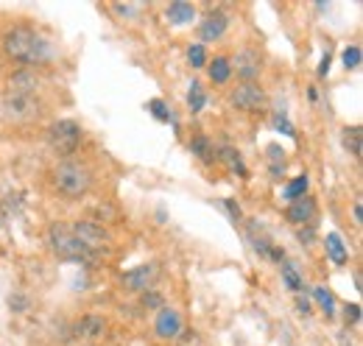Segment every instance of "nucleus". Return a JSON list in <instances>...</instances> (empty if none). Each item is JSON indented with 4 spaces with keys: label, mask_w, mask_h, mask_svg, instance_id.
I'll list each match as a JSON object with an SVG mask.
<instances>
[{
    "label": "nucleus",
    "mask_w": 363,
    "mask_h": 346,
    "mask_svg": "<svg viewBox=\"0 0 363 346\" xmlns=\"http://www.w3.org/2000/svg\"><path fill=\"white\" fill-rule=\"evenodd\" d=\"M70 232L79 238V243L84 246V249H90V252H95V249H104L106 243H109V235L98 226V223H92V221H79L76 226H70Z\"/></svg>",
    "instance_id": "obj_7"
},
{
    "label": "nucleus",
    "mask_w": 363,
    "mask_h": 346,
    "mask_svg": "<svg viewBox=\"0 0 363 346\" xmlns=\"http://www.w3.org/2000/svg\"><path fill=\"white\" fill-rule=\"evenodd\" d=\"M232 104L238 109H246V112H260L266 106V92L255 82H243L240 86L232 89Z\"/></svg>",
    "instance_id": "obj_5"
},
{
    "label": "nucleus",
    "mask_w": 363,
    "mask_h": 346,
    "mask_svg": "<svg viewBox=\"0 0 363 346\" xmlns=\"http://www.w3.org/2000/svg\"><path fill=\"white\" fill-rule=\"evenodd\" d=\"M344 316H347L350 324H355V321L361 318V307H358V304H347V313H344Z\"/></svg>",
    "instance_id": "obj_29"
},
{
    "label": "nucleus",
    "mask_w": 363,
    "mask_h": 346,
    "mask_svg": "<svg viewBox=\"0 0 363 346\" xmlns=\"http://www.w3.org/2000/svg\"><path fill=\"white\" fill-rule=\"evenodd\" d=\"M361 218H363V213H361V204H355V221L361 223Z\"/></svg>",
    "instance_id": "obj_32"
},
{
    "label": "nucleus",
    "mask_w": 363,
    "mask_h": 346,
    "mask_svg": "<svg viewBox=\"0 0 363 346\" xmlns=\"http://www.w3.org/2000/svg\"><path fill=\"white\" fill-rule=\"evenodd\" d=\"M182 330V318L177 310L171 307H162L160 316H157V335L160 338H177Z\"/></svg>",
    "instance_id": "obj_10"
},
{
    "label": "nucleus",
    "mask_w": 363,
    "mask_h": 346,
    "mask_svg": "<svg viewBox=\"0 0 363 346\" xmlns=\"http://www.w3.org/2000/svg\"><path fill=\"white\" fill-rule=\"evenodd\" d=\"M344 148L352 157H361V129H344Z\"/></svg>",
    "instance_id": "obj_17"
},
{
    "label": "nucleus",
    "mask_w": 363,
    "mask_h": 346,
    "mask_svg": "<svg viewBox=\"0 0 363 346\" xmlns=\"http://www.w3.org/2000/svg\"><path fill=\"white\" fill-rule=\"evenodd\" d=\"M221 160L227 162L232 171H238V173H246V168H243V162H240V157H238V151H232V148H224L221 151Z\"/></svg>",
    "instance_id": "obj_21"
},
{
    "label": "nucleus",
    "mask_w": 363,
    "mask_h": 346,
    "mask_svg": "<svg viewBox=\"0 0 363 346\" xmlns=\"http://www.w3.org/2000/svg\"><path fill=\"white\" fill-rule=\"evenodd\" d=\"M50 249L62 260H76V262H82V260L92 257V252L79 243V238L70 232V226H62V223H53V226H50Z\"/></svg>",
    "instance_id": "obj_3"
},
{
    "label": "nucleus",
    "mask_w": 363,
    "mask_h": 346,
    "mask_svg": "<svg viewBox=\"0 0 363 346\" xmlns=\"http://www.w3.org/2000/svg\"><path fill=\"white\" fill-rule=\"evenodd\" d=\"M48 143L56 154H73L82 143V129L73 123V121H56L50 129H48Z\"/></svg>",
    "instance_id": "obj_4"
},
{
    "label": "nucleus",
    "mask_w": 363,
    "mask_h": 346,
    "mask_svg": "<svg viewBox=\"0 0 363 346\" xmlns=\"http://www.w3.org/2000/svg\"><path fill=\"white\" fill-rule=\"evenodd\" d=\"M151 112H154L160 121H168V112H165V104H162V101H151Z\"/></svg>",
    "instance_id": "obj_28"
},
{
    "label": "nucleus",
    "mask_w": 363,
    "mask_h": 346,
    "mask_svg": "<svg viewBox=\"0 0 363 346\" xmlns=\"http://www.w3.org/2000/svg\"><path fill=\"white\" fill-rule=\"evenodd\" d=\"M112 11H118V14L129 17V14H137V11H143V3H112Z\"/></svg>",
    "instance_id": "obj_26"
},
{
    "label": "nucleus",
    "mask_w": 363,
    "mask_h": 346,
    "mask_svg": "<svg viewBox=\"0 0 363 346\" xmlns=\"http://www.w3.org/2000/svg\"><path fill=\"white\" fill-rule=\"evenodd\" d=\"M34 92H37V79H34L31 73L20 70V73H14V76L9 79L6 95H11V98H34Z\"/></svg>",
    "instance_id": "obj_8"
},
{
    "label": "nucleus",
    "mask_w": 363,
    "mask_h": 346,
    "mask_svg": "<svg viewBox=\"0 0 363 346\" xmlns=\"http://www.w3.org/2000/svg\"><path fill=\"white\" fill-rule=\"evenodd\" d=\"M327 255H330V260L335 265H344L347 262V249H344V243H341V238L335 232L327 235Z\"/></svg>",
    "instance_id": "obj_15"
},
{
    "label": "nucleus",
    "mask_w": 363,
    "mask_h": 346,
    "mask_svg": "<svg viewBox=\"0 0 363 346\" xmlns=\"http://www.w3.org/2000/svg\"><path fill=\"white\" fill-rule=\"evenodd\" d=\"M277 126H279V129L285 131V134H288V137H294V129H291V123H288V121H285V118H279V115H277Z\"/></svg>",
    "instance_id": "obj_30"
},
{
    "label": "nucleus",
    "mask_w": 363,
    "mask_h": 346,
    "mask_svg": "<svg viewBox=\"0 0 363 346\" xmlns=\"http://www.w3.org/2000/svg\"><path fill=\"white\" fill-rule=\"evenodd\" d=\"M229 73H232V67H229L227 59H216V62H213V67H210V79H213V82H218V84H224V82H227Z\"/></svg>",
    "instance_id": "obj_19"
},
{
    "label": "nucleus",
    "mask_w": 363,
    "mask_h": 346,
    "mask_svg": "<svg viewBox=\"0 0 363 346\" xmlns=\"http://www.w3.org/2000/svg\"><path fill=\"white\" fill-rule=\"evenodd\" d=\"M316 299H318V304L324 307V313L330 316V313H333V294L324 291V288H316Z\"/></svg>",
    "instance_id": "obj_27"
},
{
    "label": "nucleus",
    "mask_w": 363,
    "mask_h": 346,
    "mask_svg": "<svg viewBox=\"0 0 363 346\" xmlns=\"http://www.w3.org/2000/svg\"><path fill=\"white\" fill-rule=\"evenodd\" d=\"M224 31H227V14H221V11L207 14V20L201 23V40L204 43H213V40L224 37Z\"/></svg>",
    "instance_id": "obj_12"
},
{
    "label": "nucleus",
    "mask_w": 363,
    "mask_h": 346,
    "mask_svg": "<svg viewBox=\"0 0 363 346\" xmlns=\"http://www.w3.org/2000/svg\"><path fill=\"white\" fill-rule=\"evenodd\" d=\"M187 59H190V65H193V67H204V62H207L204 45H193V48L187 50Z\"/></svg>",
    "instance_id": "obj_23"
},
{
    "label": "nucleus",
    "mask_w": 363,
    "mask_h": 346,
    "mask_svg": "<svg viewBox=\"0 0 363 346\" xmlns=\"http://www.w3.org/2000/svg\"><path fill=\"white\" fill-rule=\"evenodd\" d=\"M327 70H330V50L324 53V59H321V67H318V73H321V76H327Z\"/></svg>",
    "instance_id": "obj_31"
},
{
    "label": "nucleus",
    "mask_w": 363,
    "mask_h": 346,
    "mask_svg": "<svg viewBox=\"0 0 363 346\" xmlns=\"http://www.w3.org/2000/svg\"><path fill=\"white\" fill-rule=\"evenodd\" d=\"M282 279L288 282L291 291H299V288H302V279H299V274L294 271V265H282Z\"/></svg>",
    "instance_id": "obj_24"
},
{
    "label": "nucleus",
    "mask_w": 363,
    "mask_h": 346,
    "mask_svg": "<svg viewBox=\"0 0 363 346\" xmlns=\"http://www.w3.org/2000/svg\"><path fill=\"white\" fill-rule=\"evenodd\" d=\"M187 106H190L193 112H201V106H204V89H201V84L190 86V92H187Z\"/></svg>",
    "instance_id": "obj_20"
},
{
    "label": "nucleus",
    "mask_w": 363,
    "mask_h": 346,
    "mask_svg": "<svg viewBox=\"0 0 363 346\" xmlns=\"http://www.w3.org/2000/svg\"><path fill=\"white\" fill-rule=\"evenodd\" d=\"M313 218H316V201L308 199V196L296 199V201L288 207V221H291V223H313Z\"/></svg>",
    "instance_id": "obj_11"
},
{
    "label": "nucleus",
    "mask_w": 363,
    "mask_h": 346,
    "mask_svg": "<svg viewBox=\"0 0 363 346\" xmlns=\"http://www.w3.org/2000/svg\"><path fill=\"white\" fill-rule=\"evenodd\" d=\"M344 65H347V70H352V67L361 65V48L358 45H352V48L344 50Z\"/></svg>",
    "instance_id": "obj_25"
},
{
    "label": "nucleus",
    "mask_w": 363,
    "mask_h": 346,
    "mask_svg": "<svg viewBox=\"0 0 363 346\" xmlns=\"http://www.w3.org/2000/svg\"><path fill=\"white\" fill-rule=\"evenodd\" d=\"M229 67H235L240 79L252 82V79L260 73V67H263V65H260V56H257L255 50H240V53L235 56V65H229Z\"/></svg>",
    "instance_id": "obj_9"
},
{
    "label": "nucleus",
    "mask_w": 363,
    "mask_h": 346,
    "mask_svg": "<svg viewBox=\"0 0 363 346\" xmlns=\"http://www.w3.org/2000/svg\"><path fill=\"white\" fill-rule=\"evenodd\" d=\"M190 151H193L199 160H204V162H213V154H216L207 137H196V140L190 143Z\"/></svg>",
    "instance_id": "obj_16"
},
{
    "label": "nucleus",
    "mask_w": 363,
    "mask_h": 346,
    "mask_svg": "<svg viewBox=\"0 0 363 346\" xmlns=\"http://www.w3.org/2000/svg\"><path fill=\"white\" fill-rule=\"evenodd\" d=\"M104 330H106V321L101 316H84L76 324V335L79 338H98V335H104Z\"/></svg>",
    "instance_id": "obj_13"
},
{
    "label": "nucleus",
    "mask_w": 363,
    "mask_h": 346,
    "mask_svg": "<svg viewBox=\"0 0 363 346\" xmlns=\"http://www.w3.org/2000/svg\"><path fill=\"white\" fill-rule=\"evenodd\" d=\"M177 346H201V338L196 330H179L177 335Z\"/></svg>",
    "instance_id": "obj_22"
},
{
    "label": "nucleus",
    "mask_w": 363,
    "mask_h": 346,
    "mask_svg": "<svg viewBox=\"0 0 363 346\" xmlns=\"http://www.w3.org/2000/svg\"><path fill=\"white\" fill-rule=\"evenodd\" d=\"M193 17H196V9L190 3L177 0V3L168 6V23H174V26H187Z\"/></svg>",
    "instance_id": "obj_14"
},
{
    "label": "nucleus",
    "mask_w": 363,
    "mask_h": 346,
    "mask_svg": "<svg viewBox=\"0 0 363 346\" xmlns=\"http://www.w3.org/2000/svg\"><path fill=\"white\" fill-rule=\"evenodd\" d=\"M53 184H56V190H59L62 196L79 199V196H84V193L90 190L92 176L87 168H82V165H76V162H62V165L53 171Z\"/></svg>",
    "instance_id": "obj_2"
},
{
    "label": "nucleus",
    "mask_w": 363,
    "mask_h": 346,
    "mask_svg": "<svg viewBox=\"0 0 363 346\" xmlns=\"http://www.w3.org/2000/svg\"><path fill=\"white\" fill-rule=\"evenodd\" d=\"M305 193H308V176H299V179H294V182L285 187V199H291V201L302 199Z\"/></svg>",
    "instance_id": "obj_18"
},
{
    "label": "nucleus",
    "mask_w": 363,
    "mask_h": 346,
    "mask_svg": "<svg viewBox=\"0 0 363 346\" xmlns=\"http://www.w3.org/2000/svg\"><path fill=\"white\" fill-rule=\"evenodd\" d=\"M157 277H160V265H157V262L137 265V268L123 274V288H126V291H135V294L148 291V288L157 282Z\"/></svg>",
    "instance_id": "obj_6"
},
{
    "label": "nucleus",
    "mask_w": 363,
    "mask_h": 346,
    "mask_svg": "<svg viewBox=\"0 0 363 346\" xmlns=\"http://www.w3.org/2000/svg\"><path fill=\"white\" fill-rule=\"evenodd\" d=\"M3 48H6L9 59L23 62V65H37V62H43L48 56V43L34 28H26V26L11 28L3 37Z\"/></svg>",
    "instance_id": "obj_1"
}]
</instances>
